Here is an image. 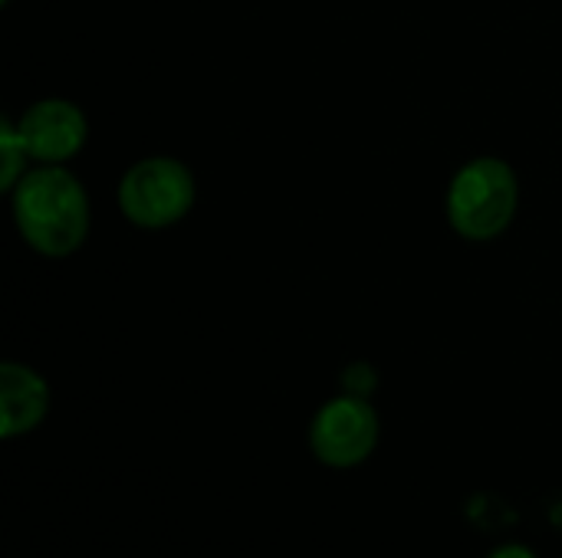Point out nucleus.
<instances>
[{
	"label": "nucleus",
	"mask_w": 562,
	"mask_h": 558,
	"mask_svg": "<svg viewBox=\"0 0 562 558\" xmlns=\"http://www.w3.org/2000/svg\"><path fill=\"white\" fill-rule=\"evenodd\" d=\"M10 214L20 240L49 260L82 250L92 227L86 184L66 164H33L10 191Z\"/></svg>",
	"instance_id": "1"
},
{
	"label": "nucleus",
	"mask_w": 562,
	"mask_h": 558,
	"mask_svg": "<svg viewBox=\"0 0 562 558\" xmlns=\"http://www.w3.org/2000/svg\"><path fill=\"white\" fill-rule=\"evenodd\" d=\"M520 210V181L510 161L497 155H477L464 161L445 197L451 230L468 243H491L504 237Z\"/></svg>",
	"instance_id": "2"
},
{
	"label": "nucleus",
	"mask_w": 562,
	"mask_h": 558,
	"mask_svg": "<svg viewBox=\"0 0 562 558\" xmlns=\"http://www.w3.org/2000/svg\"><path fill=\"white\" fill-rule=\"evenodd\" d=\"M198 201L194 171L175 155H148L125 168L115 187L119 214L138 230H168L181 224Z\"/></svg>",
	"instance_id": "3"
},
{
	"label": "nucleus",
	"mask_w": 562,
	"mask_h": 558,
	"mask_svg": "<svg viewBox=\"0 0 562 558\" xmlns=\"http://www.w3.org/2000/svg\"><path fill=\"white\" fill-rule=\"evenodd\" d=\"M379 414L369 398L336 395L310 421V451L329 470H352L379 447Z\"/></svg>",
	"instance_id": "4"
},
{
	"label": "nucleus",
	"mask_w": 562,
	"mask_h": 558,
	"mask_svg": "<svg viewBox=\"0 0 562 558\" xmlns=\"http://www.w3.org/2000/svg\"><path fill=\"white\" fill-rule=\"evenodd\" d=\"M16 128L33 164H69L89 138L86 112L59 95H46L26 105L16 118Z\"/></svg>",
	"instance_id": "5"
},
{
	"label": "nucleus",
	"mask_w": 562,
	"mask_h": 558,
	"mask_svg": "<svg viewBox=\"0 0 562 558\" xmlns=\"http://www.w3.org/2000/svg\"><path fill=\"white\" fill-rule=\"evenodd\" d=\"M49 401H53L49 385L36 368L23 362L0 365V437L3 441L36 431L49 414Z\"/></svg>",
	"instance_id": "6"
},
{
	"label": "nucleus",
	"mask_w": 562,
	"mask_h": 558,
	"mask_svg": "<svg viewBox=\"0 0 562 558\" xmlns=\"http://www.w3.org/2000/svg\"><path fill=\"white\" fill-rule=\"evenodd\" d=\"M0 191L10 194L16 187V181L30 171V151L23 145V135L16 128V118L3 115L0 118Z\"/></svg>",
	"instance_id": "7"
},
{
	"label": "nucleus",
	"mask_w": 562,
	"mask_h": 558,
	"mask_svg": "<svg viewBox=\"0 0 562 558\" xmlns=\"http://www.w3.org/2000/svg\"><path fill=\"white\" fill-rule=\"evenodd\" d=\"M375 385H379V375H375V368H372L369 362H356V365H349V368L342 372V388H346L349 395L369 398V395L375 391Z\"/></svg>",
	"instance_id": "8"
},
{
	"label": "nucleus",
	"mask_w": 562,
	"mask_h": 558,
	"mask_svg": "<svg viewBox=\"0 0 562 558\" xmlns=\"http://www.w3.org/2000/svg\"><path fill=\"white\" fill-rule=\"evenodd\" d=\"M487 558H537V553L520 543H507V546H497Z\"/></svg>",
	"instance_id": "9"
},
{
	"label": "nucleus",
	"mask_w": 562,
	"mask_h": 558,
	"mask_svg": "<svg viewBox=\"0 0 562 558\" xmlns=\"http://www.w3.org/2000/svg\"><path fill=\"white\" fill-rule=\"evenodd\" d=\"M7 3H10V0H3V7H7Z\"/></svg>",
	"instance_id": "10"
}]
</instances>
